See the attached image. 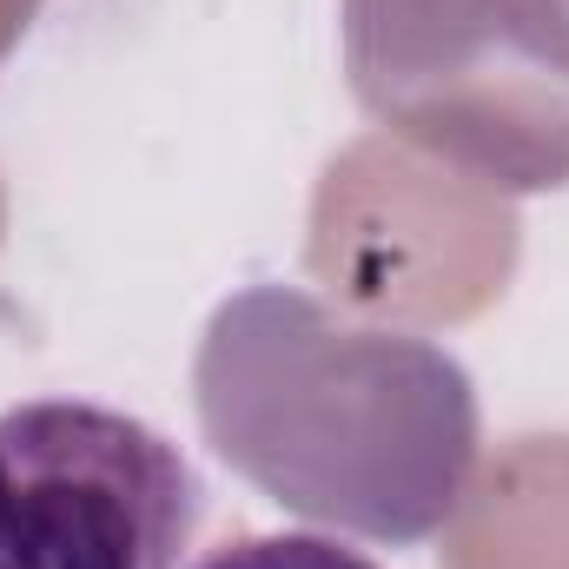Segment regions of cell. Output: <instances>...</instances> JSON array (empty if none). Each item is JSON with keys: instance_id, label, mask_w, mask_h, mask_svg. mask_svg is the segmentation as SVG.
Here are the masks:
<instances>
[{"instance_id": "cell-1", "label": "cell", "mask_w": 569, "mask_h": 569, "mask_svg": "<svg viewBox=\"0 0 569 569\" xmlns=\"http://www.w3.org/2000/svg\"><path fill=\"white\" fill-rule=\"evenodd\" d=\"M199 517L166 430L87 398L0 411V569H179Z\"/></svg>"}, {"instance_id": "cell-2", "label": "cell", "mask_w": 569, "mask_h": 569, "mask_svg": "<svg viewBox=\"0 0 569 569\" xmlns=\"http://www.w3.org/2000/svg\"><path fill=\"white\" fill-rule=\"evenodd\" d=\"M192 569H378L365 550L311 530H266V537H232L226 550L199 557Z\"/></svg>"}]
</instances>
